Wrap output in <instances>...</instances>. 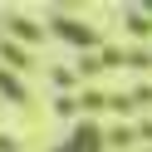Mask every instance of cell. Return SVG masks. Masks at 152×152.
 <instances>
[{"label": "cell", "mask_w": 152, "mask_h": 152, "mask_svg": "<svg viewBox=\"0 0 152 152\" xmlns=\"http://www.w3.org/2000/svg\"><path fill=\"white\" fill-rule=\"evenodd\" d=\"M0 98H10V103H25V98H30V93H25V83L15 79L10 69H0Z\"/></svg>", "instance_id": "2"}, {"label": "cell", "mask_w": 152, "mask_h": 152, "mask_svg": "<svg viewBox=\"0 0 152 152\" xmlns=\"http://www.w3.org/2000/svg\"><path fill=\"white\" fill-rule=\"evenodd\" d=\"M54 152H103V132L98 128H79L64 147H54Z\"/></svg>", "instance_id": "1"}]
</instances>
